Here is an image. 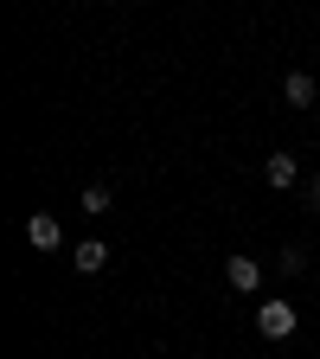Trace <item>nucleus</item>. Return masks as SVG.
I'll return each instance as SVG.
<instances>
[{
  "label": "nucleus",
  "instance_id": "nucleus-2",
  "mask_svg": "<svg viewBox=\"0 0 320 359\" xmlns=\"http://www.w3.org/2000/svg\"><path fill=\"white\" fill-rule=\"evenodd\" d=\"M26 244H32V250H58V244H64V224H58L52 212H32V218H26Z\"/></svg>",
  "mask_w": 320,
  "mask_h": 359
},
{
  "label": "nucleus",
  "instance_id": "nucleus-4",
  "mask_svg": "<svg viewBox=\"0 0 320 359\" xmlns=\"http://www.w3.org/2000/svg\"><path fill=\"white\" fill-rule=\"evenodd\" d=\"M263 180H269L276 193H288L295 180H301V161H295V154H269V161H263Z\"/></svg>",
  "mask_w": 320,
  "mask_h": 359
},
{
  "label": "nucleus",
  "instance_id": "nucleus-1",
  "mask_svg": "<svg viewBox=\"0 0 320 359\" xmlns=\"http://www.w3.org/2000/svg\"><path fill=\"white\" fill-rule=\"evenodd\" d=\"M256 327H263L269 340H288V334H295V302H263V308H256Z\"/></svg>",
  "mask_w": 320,
  "mask_h": 359
},
{
  "label": "nucleus",
  "instance_id": "nucleus-3",
  "mask_svg": "<svg viewBox=\"0 0 320 359\" xmlns=\"http://www.w3.org/2000/svg\"><path fill=\"white\" fill-rule=\"evenodd\" d=\"M224 283H231V289H263V263L256 257H224Z\"/></svg>",
  "mask_w": 320,
  "mask_h": 359
},
{
  "label": "nucleus",
  "instance_id": "nucleus-6",
  "mask_svg": "<svg viewBox=\"0 0 320 359\" xmlns=\"http://www.w3.org/2000/svg\"><path fill=\"white\" fill-rule=\"evenodd\" d=\"M282 97H288V103H295V109H307V103H314V97H320V83H314V77H307V71H288V83H282Z\"/></svg>",
  "mask_w": 320,
  "mask_h": 359
},
{
  "label": "nucleus",
  "instance_id": "nucleus-7",
  "mask_svg": "<svg viewBox=\"0 0 320 359\" xmlns=\"http://www.w3.org/2000/svg\"><path fill=\"white\" fill-rule=\"evenodd\" d=\"M109 205H116V199H109V187H83V212H90V218L109 212Z\"/></svg>",
  "mask_w": 320,
  "mask_h": 359
},
{
  "label": "nucleus",
  "instance_id": "nucleus-9",
  "mask_svg": "<svg viewBox=\"0 0 320 359\" xmlns=\"http://www.w3.org/2000/svg\"><path fill=\"white\" fill-rule=\"evenodd\" d=\"M307 205H314V212H320V173H314V180H307Z\"/></svg>",
  "mask_w": 320,
  "mask_h": 359
},
{
  "label": "nucleus",
  "instance_id": "nucleus-8",
  "mask_svg": "<svg viewBox=\"0 0 320 359\" xmlns=\"http://www.w3.org/2000/svg\"><path fill=\"white\" fill-rule=\"evenodd\" d=\"M301 263H307V257H301V250H295V244H288V250H282V257H276V269H288V276H301Z\"/></svg>",
  "mask_w": 320,
  "mask_h": 359
},
{
  "label": "nucleus",
  "instance_id": "nucleus-5",
  "mask_svg": "<svg viewBox=\"0 0 320 359\" xmlns=\"http://www.w3.org/2000/svg\"><path fill=\"white\" fill-rule=\"evenodd\" d=\"M71 263H77V276H97V269H109V244H97V238H83V244L71 250Z\"/></svg>",
  "mask_w": 320,
  "mask_h": 359
}]
</instances>
